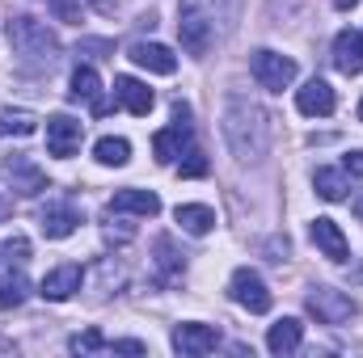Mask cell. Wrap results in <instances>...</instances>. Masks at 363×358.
I'll return each instance as SVG.
<instances>
[{
  "mask_svg": "<svg viewBox=\"0 0 363 358\" xmlns=\"http://www.w3.org/2000/svg\"><path fill=\"white\" fill-rule=\"evenodd\" d=\"M228 295H233L245 312H254V316L271 312V291H267L262 274H258V270H250V266L233 270V278H228Z\"/></svg>",
  "mask_w": 363,
  "mask_h": 358,
  "instance_id": "6",
  "label": "cell"
},
{
  "mask_svg": "<svg viewBox=\"0 0 363 358\" xmlns=\"http://www.w3.org/2000/svg\"><path fill=\"white\" fill-rule=\"evenodd\" d=\"M38 114L34 110H0V135H17V139H26V135H34L38 131Z\"/></svg>",
  "mask_w": 363,
  "mask_h": 358,
  "instance_id": "25",
  "label": "cell"
},
{
  "mask_svg": "<svg viewBox=\"0 0 363 358\" xmlns=\"http://www.w3.org/2000/svg\"><path fill=\"white\" fill-rule=\"evenodd\" d=\"M250 72H254V81L262 85L267 93H283L291 81H296V59L291 55H279V51H254V59H250Z\"/></svg>",
  "mask_w": 363,
  "mask_h": 358,
  "instance_id": "4",
  "label": "cell"
},
{
  "mask_svg": "<svg viewBox=\"0 0 363 358\" xmlns=\"http://www.w3.org/2000/svg\"><path fill=\"white\" fill-rule=\"evenodd\" d=\"M308 236H313V245L330 258V262H347V253H351V245H347V236H342V228L334 224V219H313V228H308Z\"/></svg>",
  "mask_w": 363,
  "mask_h": 358,
  "instance_id": "18",
  "label": "cell"
},
{
  "mask_svg": "<svg viewBox=\"0 0 363 358\" xmlns=\"http://www.w3.org/2000/svg\"><path fill=\"white\" fill-rule=\"evenodd\" d=\"M169 342H174V350L182 358H203L220 346V333L211 325H203V321H182V325H174Z\"/></svg>",
  "mask_w": 363,
  "mask_h": 358,
  "instance_id": "9",
  "label": "cell"
},
{
  "mask_svg": "<svg viewBox=\"0 0 363 358\" xmlns=\"http://www.w3.org/2000/svg\"><path fill=\"white\" fill-rule=\"evenodd\" d=\"M0 178H4V185L13 190V194H21V198H34V194H43L51 181H47V173L26 156V152H13V156H4L0 161Z\"/></svg>",
  "mask_w": 363,
  "mask_h": 358,
  "instance_id": "5",
  "label": "cell"
},
{
  "mask_svg": "<svg viewBox=\"0 0 363 358\" xmlns=\"http://www.w3.org/2000/svg\"><path fill=\"white\" fill-rule=\"evenodd\" d=\"M110 211L114 215H140V219H152L161 211V198L152 190H140V185H127L110 198Z\"/></svg>",
  "mask_w": 363,
  "mask_h": 358,
  "instance_id": "16",
  "label": "cell"
},
{
  "mask_svg": "<svg viewBox=\"0 0 363 358\" xmlns=\"http://www.w3.org/2000/svg\"><path fill=\"white\" fill-rule=\"evenodd\" d=\"M334 105H338V97L330 89V81H321V76H313V81H304V89H296V110L304 118H330Z\"/></svg>",
  "mask_w": 363,
  "mask_h": 358,
  "instance_id": "12",
  "label": "cell"
},
{
  "mask_svg": "<svg viewBox=\"0 0 363 358\" xmlns=\"http://www.w3.org/2000/svg\"><path fill=\"white\" fill-rule=\"evenodd\" d=\"M4 34H9L13 55H17L26 68H51V64L60 59V38L47 30V21H38V17H30V13L9 17Z\"/></svg>",
  "mask_w": 363,
  "mask_h": 358,
  "instance_id": "2",
  "label": "cell"
},
{
  "mask_svg": "<svg viewBox=\"0 0 363 358\" xmlns=\"http://www.w3.org/2000/svg\"><path fill=\"white\" fill-rule=\"evenodd\" d=\"M174 219H178L182 232H190V236H207L216 228V211L207 202H182L178 211H174Z\"/></svg>",
  "mask_w": 363,
  "mask_h": 358,
  "instance_id": "22",
  "label": "cell"
},
{
  "mask_svg": "<svg viewBox=\"0 0 363 358\" xmlns=\"http://www.w3.org/2000/svg\"><path fill=\"white\" fill-rule=\"evenodd\" d=\"M114 101H118L127 114L144 118V114L157 105V93L148 89L144 81H135V76H114Z\"/></svg>",
  "mask_w": 363,
  "mask_h": 358,
  "instance_id": "15",
  "label": "cell"
},
{
  "mask_svg": "<svg viewBox=\"0 0 363 358\" xmlns=\"http://www.w3.org/2000/svg\"><path fill=\"white\" fill-rule=\"evenodd\" d=\"M304 304H308V312H313L321 325H351L355 312H359V304H355L347 291H338V287H308Z\"/></svg>",
  "mask_w": 363,
  "mask_h": 358,
  "instance_id": "3",
  "label": "cell"
},
{
  "mask_svg": "<svg viewBox=\"0 0 363 358\" xmlns=\"http://www.w3.org/2000/svg\"><path fill=\"white\" fill-rule=\"evenodd\" d=\"M351 4H359V0H334V8H351Z\"/></svg>",
  "mask_w": 363,
  "mask_h": 358,
  "instance_id": "35",
  "label": "cell"
},
{
  "mask_svg": "<svg viewBox=\"0 0 363 358\" xmlns=\"http://www.w3.org/2000/svg\"><path fill=\"white\" fill-rule=\"evenodd\" d=\"M114 354H148L144 342H114Z\"/></svg>",
  "mask_w": 363,
  "mask_h": 358,
  "instance_id": "33",
  "label": "cell"
},
{
  "mask_svg": "<svg viewBox=\"0 0 363 358\" xmlns=\"http://www.w3.org/2000/svg\"><path fill=\"white\" fill-rule=\"evenodd\" d=\"M0 253H4L9 262H17V266H21V262L30 258V241H26V236H9V241L0 245Z\"/></svg>",
  "mask_w": 363,
  "mask_h": 358,
  "instance_id": "30",
  "label": "cell"
},
{
  "mask_svg": "<svg viewBox=\"0 0 363 358\" xmlns=\"http://www.w3.org/2000/svg\"><path fill=\"white\" fill-rule=\"evenodd\" d=\"M182 8L203 13V17L216 25V34H220V38H224V34H233V25H237V17H241V0H182Z\"/></svg>",
  "mask_w": 363,
  "mask_h": 358,
  "instance_id": "14",
  "label": "cell"
},
{
  "mask_svg": "<svg viewBox=\"0 0 363 358\" xmlns=\"http://www.w3.org/2000/svg\"><path fill=\"white\" fill-rule=\"evenodd\" d=\"M186 148H190V110L182 101H174V127L152 135V152H157L161 165H174Z\"/></svg>",
  "mask_w": 363,
  "mask_h": 358,
  "instance_id": "7",
  "label": "cell"
},
{
  "mask_svg": "<svg viewBox=\"0 0 363 358\" xmlns=\"http://www.w3.org/2000/svg\"><path fill=\"white\" fill-rule=\"evenodd\" d=\"M9 211H13V202H9V194H0V219H9Z\"/></svg>",
  "mask_w": 363,
  "mask_h": 358,
  "instance_id": "34",
  "label": "cell"
},
{
  "mask_svg": "<svg viewBox=\"0 0 363 358\" xmlns=\"http://www.w3.org/2000/svg\"><path fill=\"white\" fill-rule=\"evenodd\" d=\"M313 190H317L325 202H342L347 190H351V173H347V169H317V173H313Z\"/></svg>",
  "mask_w": 363,
  "mask_h": 358,
  "instance_id": "23",
  "label": "cell"
},
{
  "mask_svg": "<svg viewBox=\"0 0 363 358\" xmlns=\"http://www.w3.org/2000/svg\"><path fill=\"white\" fill-rule=\"evenodd\" d=\"M300 346H304V325H300L296 316L274 321L271 333H267V350H271V354H296Z\"/></svg>",
  "mask_w": 363,
  "mask_h": 358,
  "instance_id": "20",
  "label": "cell"
},
{
  "mask_svg": "<svg viewBox=\"0 0 363 358\" xmlns=\"http://www.w3.org/2000/svg\"><path fill=\"white\" fill-rule=\"evenodd\" d=\"M334 68L342 76H359L363 72V34L359 30H338V38H334Z\"/></svg>",
  "mask_w": 363,
  "mask_h": 358,
  "instance_id": "17",
  "label": "cell"
},
{
  "mask_svg": "<svg viewBox=\"0 0 363 358\" xmlns=\"http://www.w3.org/2000/svg\"><path fill=\"white\" fill-rule=\"evenodd\" d=\"M224 139H228L237 161H262L267 148H271V118H267V110L245 101V97H233L228 110H224Z\"/></svg>",
  "mask_w": 363,
  "mask_h": 358,
  "instance_id": "1",
  "label": "cell"
},
{
  "mask_svg": "<svg viewBox=\"0 0 363 358\" xmlns=\"http://www.w3.org/2000/svg\"><path fill=\"white\" fill-rule=\"evenodd\" d=\"M178 38H182V51L186 55H194V59H203L211 47H216V25L203 17V13H190V8H182V17H178Z\"/></svg>",
  "mask_w": 363,
  "mask_h": 358,
  "instance_id": "10",
  "label": "cell"
},
{
  "mask_svg": "<svg viewBox=\"0 0 363 358\" xmlns=\"http://www.w3.org/2000/svg\"><path fill=\"white\" fill-rule=\"evenodd\" d=\"M355 211H359V215H363V198H355Z\"/></svg>",
  "mask_w": 363,
  "mask_h": 358,
  "instance_id": "36",
  "label": "cell"
},
{
  "mask_svg": "<svg viewBox=\"0 0 363 358\" xmlns=\"http://www.w3.org/2000/svg\"><path fill=\"white\" fill-rule=\"evenodd\" d=\"M127 59L131 64H140V68H148V72H157V76H174L178 72V55L165 47V42H131L127 47Z\"/></svg>",
  "mask_w": 363,
  "mask_h": 358,
  "instance_id": "13",
  "label": "cell"
},
{
  "mask_svg": "<svg viewBox=\"0 0 363 358\" xmlns=\"http://www.w3.org/2000/svg\"><path fill=\"white\" fill-rule=\"evenodd\" d=\"M81 282H85V270L77 266V262H64V266H55L51 274H43L38 295L51 299V304H64V299H72L81 291Z\"/></svg>",
  "mask_w": 363,
  "mask_h": 358,
  "instance_id": "11",
  "label": "cell"
},
{
  "mask_svg": "<svg viewBox=\"0 0 363 358\" xmlns=\"http://www.w3.org/2000/svg\"><path fill=\"white\" fill-rule=\"evenodd\" d=\"M342 169H347L351 178H363V148H355V152H347V161H342Z\"/></svg>",
  "mask_w": 363,
  "mask_h": 358,
  "instance_id": "32",
  "label": "cell"
},
{
  "mask_svg": "<svg viewBox=\"0 0 363 358\" xmlns=\"http://www.w3.org/2000/svg\"><path fill=\"white\" fill-rule=\"evenodd\" d=\"M26 295H30V278H26L21 270L0 274V308H21Z\"/></svg>",
  "mask_w": 363,
  "mask_h": 358,
  "instance_id": "26",
  "label": "cell"
},
{
  "mask_svg": "<svg viewBox=\"0 0 363 358\" xmlns=\"http://www.w3.org/2000/svg\"><path fill=\"white\" fill-rule=\"evenodd\" d=\"M93 156H97V165H106V169H123V165L131 161V144H127L123 135H101V139L93 144Z\"/></svg>",
  "mask_w": 363,
  "mask_h": 358,
  "instance_id": "24",
  "label": "cell"
},
{
  "mask_svg": "<svg viewBox=\"0 0 363 358\" xmlns=\"http://www.w3.org/2000/svg\"><path fill=\"white\" fill-rule=\"evenodd\" d=\"M157 253H161L157 262L169 270V278H178L182 270H186V253H174V241L169 236H157Z\"/></svg>",
  "mask_w": 363,
  "mask_h": 358,
  "instance_id": "28",
  "label": "cell"
},
{
  "mask_svg": "<svg viewBox=\"0 0 363 358\" xmlns=\"http://www.w3.org/2000/svg\"><path fill=\"white\" fill-rule=\"evenodd\" d=\"M359 118H363V101H359Z\"/></svg>",
  "mask_w": 363,
  "mask_h": 358,
  "instance_id": "37",
  "label": "cell"
},
{
  "mask_svg": "<svg viewBox=\"0 0 363 358\" xmlns=\"http://www.w3.org/2000/svg\"><path fill=\"white\" fill-rule=\"evenodd\" d=\"M60 21H81V0H51Z\"/></svg>",
  "mask_w": 363,
  "mask_h": 358,
  "instance_id": "31",
  "label": "cell"
},
{
  "mask_svg": "<svg viewBox=\"0 0 363 358\" xmlns=\"http://www.w3.org/2000/svg\"><path fill=\"white\" fill-rule=\"evenodd\" d=\"M178 173L182 178H207V156L199 148H186V156L178 161Z\"/></svg>",
  "mask_w": 363,
  "mask_h": 358,
  "instance_id": "29",
  "label": "cell"
},
{
  "mask_svg": "<svg viewBox=\"0 0 363 358\" xmlns=\"http://www.w3.org/2000/svg\"><path fill=\"white\" fill-rule=\"evenodd\" d=\"M81 139H85V122L72 118V114H51L47 118V152L68 161L81 152Z\"/></svg>",
  "mask_w": 363,
  "mask_h": 358,
  "instance_id": "8",
  "label": "cell"
},
{
  "mask_svg": "<svg viewBox=\"0 0 363 358\" xmlns=\"http://www.w3.org/2000/svg\"><path fill=\"white\" fill-rule=\"evenodd\" d=\"M68 350H72V354H114V342H106L97 329H85V333H77V337L68 342Z\"/></svg>",
  "mask_w": 363,
  "mask_h": 358,
  "instance_id": "27",
  "label": "cell"
},
{
  "mask_svg": "<svg viewBox=\"0 0 363 358\" xmlns=\"http://www.w3.org/2000/svg\"><path fill=\"white\" fill-rule=\"evenodd\" d=\"M43 236L47 241H64V236H72L77 232V224H81V215H77V207H68V202H55V207H47L43 211Z\"/></svg>",
  "mask_w": 363,
  "mask_h": 358,
  "instance_id": "21",
  "label": "cell"
},
{
  "mask_svg": "<svg viewBox=\"0 0 363 358\" xmlns=\"http://www.w3.org/2000/svg\"><path fill=\"white\" fill-rule=\"evenodd\" d=\"M68 97L93 105V114H106V110H110V105L101 101V76H97L93 68H77V72H72V81H68Z\"/></svg>",
  "mask_w": 363,
  "mask_h": 358,
  "instance_id": "19",
  "label": "cell"
}]
</instances>
